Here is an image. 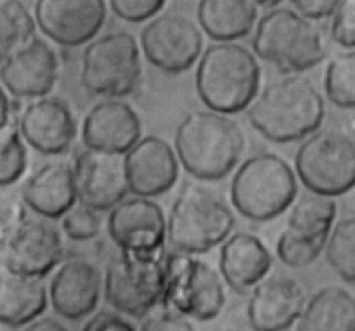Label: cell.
I'll list each match as a JSON object with an SVG mask.
<instances>
[{
  "mask_svg": "<svg viewBox=\"0 0 355 331\" xmlns=\"http://www.w3.org/2000/svg\"><path fill=\"white\" fill-rule=\"evenodd\" d=\"M324 114L321 92L302 76L270 83L248 108L253 128L274 142H293L318 134Z\"/></svg>",
  "mask_w": 355,
  "mask_h": 331,
  "instance_id": "obj_1",
  "label": "cell"
},
{
  "mask_svg": "<svg viewBox=\"0 0 355 331\" xmlns=\"http://www.w3.org/2000/svg\"><path fill=\"white\" fill-rule=\"evenodd\" d=\"M245 149V134L234 120L215 111H194L175 130V153L191 176L218 180L232 172Z\"/></svg>",
  "mask_w": 355,
  "mask_h": 331,
  "instance_id": "obj_2",
  "label": "cell"
},
{
  "mask_svg": "<svg viewBox=\"0 0 355 331\" xmlns=\"http://www.w3.org/2000/svg\"><path fill=\"white\" fill-rule=\"evenodd\" d=\"M262 69L255 54L245 45H210L196 69V90L205 106L220 114H232L255 103Z\"/></svg>",
  "mask_w": 355,
  "mask_h": 331,
  "instance_id": "obj_3",
  "label": "cell"
},
{
  "mask_svg": "<svg viewBox=\"0 0 355 331\" xmlns=\"http://www.w3.org/2000/svg\"><path fill=\"white\" fill-rule=\"evenodd\" d=\"M297 176L290 163L272 153H260L243 162L231 183L236 210L250 221L266 222L293 205Z\"/></svg>",
  "mask_w": 355,
  "mask_h": 331,
  "instance_id": "obj_4",
  "label": "cell"
},
{
  "mask_svg": "<svg viewBox=\"0 0 355 331\" xmlns=\"http://www.w3.org/2000/svg\"><path fill=\"white\" fill-rule=\"evenodd\" d=\"M255 54L284 73H300L324 59L326 45L321 28L295 9L263 14L253 37Z\"/></svg>",
  "mask_w": 355,
  "mask_h": 331,
  "instance_id": "obj_5",
  "label": "cell"
},
{
  "mask_svg": "<svg viewBox=\"0 0 355 331\" xmlns=\"http://www.w3.org/2000/svg\"><path fill=\"white\" fill-rule=\"evenodd\" d=\"M234 228V214L205 187H187L177 196L166 221V239L177 253L198 255L224 245Z\"/></svg>",
  "mask_w": 355,
  "mask_h": 331,
  "instance_id": "obj_6",
  "label": "cell"
},
{
  "mask_svg": "<svg viewBox=\"0 0 355 331\" xmlns=\"http://www.w3.org/2000/svg\"><path fill=\"white\" fill-rule=\"evenodd\" d=\"M162 304L166 312L196 321H211L225 305L224 278L200 257L168 253Z\"/></svg>",
  "mask_w": 355,
  "mask_h": 331,
  "instance_id": "obj_7",
  "label": "cell"
},
{
  "mask_svg": "<svg viewBox=\"0 0 355 331\" xmlns=\"http://www.w3.org/2000/svg\"><path fill=\"white\" fill-rule=\"evenodd\" d=\"M165 281V250L146 257L120 253L106 267L104 297L121 314L142 318L163 300Z\"/></svg>",
  "mask_w": 355,
  "mask_h": 331,
  "instance_id": "obj_8",
  "label": "cell"
},
{
  "mask_svg": "<svg viewBox=\"0 0 355 331\" xmlns=\"http://www.w3.org/2000/svg\"><path fill=\"white\" fill-rule=\"evenodd\" d=\"M141 51L128 31L103 35L87 45L82 56L80 82L90 94L123 97L141 82Z\"/></svg>",
  "mask_w": 355,
  "mask_h": 331,
  "instance_id": "obj_9",
  "label": "cell"
},
{
  "mask_svg": "<svg viewBox=\"0 0 355 331\" xmlns=\"http://www.w3.org/2000/svg\"><path fill=\"white\" fill-rule=\"evenodd\" d=\"M295 167L311 193L342 196L355 186V141L336 130L318 132L302 142Z\"/></svg>",
  "mask_w": 355,
  "mask_h": 331,
  "instance_id": "obj_10",
  "label": "cell"
},
{
  "mask_svg": "<svg viewBox=\"0 0 355 331\" xmlns=\"http://www.w3.org/2000/svg\"><path fill=\"white\" fill-rule=\"evenodd\" d=\"M141 47L151 65L175 75L187 71L203 56V35L189 17L166 12L146 24L141 33Z\"/></svg>",
  "mask_w": 355,
  "mask_h": 331,
  "instance_id": "obj_11",
  "label": "cell"
},
{
  "mask_svg": "<svg viewBox=\"0 0 355 331\" xmlns=\"http://www.w3.org/2000/svg\"><path fill=\"white\" fill-rule=\"evenodd\" d=\"M2 267L12 274L42 280L62 259V239L58 229L44 221L26 219L0 236Z\"/></svg>",
  "mask_w": 355,
  "mask_h": 331,
  "instance_id": "obj_12",
  "label": "cell"
},
{
  "mask_svg": "<svg viewBox=\"0 0 355 331\" xmlns=\"http://www.w3.org/2000/svg\"><path fill=\"white\" fill-rule=\"evenodd\" d=\"M73 172L80 205L96 212L113 210L130 193L127 155L85 149L76 156Z\"/></svg>",
  "mask_w": 355,
  "mask_h": 331,
  "instance_id": "obj_13",
  "label": "cell"
},
{
  "mask_svg": "<svg viewBox=\"0 0 355 331\" xmlns=\"http://www.w3.org/2000/svg\"><path fill=\"white\" fill-rule=\"evenodd\" d=\"M107 231L121 253L146 257L156 255L165 248V214L149 198H130L114 207L107 217Z\"/></svg>",
  "mask_w": 355,
  "mask_h": 331,
  "instance_id": "obj_14",
  "label": "cell"
},
{
  "mask_svg": "<svg viewBox=\"0 0 355 331\" xmlns=\"http://www.w3.org/2000/svg\"><path fill=\"white\" fill-rule=\"evenodd\" d=\"M103 0H38L35 17L45 37L64 47H78L92 40L106 21Z\"/></svg>",
  "mask_w": 355,
  "mask_h": 331,
  "instance_id": "obj_15",
  "label": "cell"
},
{
  "mask_svg": "<svg viewBox=\"0 0 355 331\" xmlns=\"http://www.w3.org/2000/svg\"><path fill=\"white\" fill-rule=\"evenodd\" d=\"M59 61L54 49L35 37L21 49L2 59L3 89L17 99H42L54 89Z\"/></svg>",
  "mask_w": 355,
  "mask_h": 331,
  "instance_id": "obj_16",
  "label": "cell"
},
{
  "mask_svg": "<svg viewBox=\"0 0 355 331\" xmlns=\"http://www.w3.org/2000/svg\"><path fill=\"white\" fill-rule=\"evenodd\" d=\"M142 124L130 104L118 99L97 103L82 124V141L87 149L127 155L141 141Z\"/></svg>",
  "mask_w": 355,
  "mask_h": 331,
  "instance_id": "obj_17",
  "label": "cell"
},
{
  "mask_svg": "<svg viewBox=\"0 0 355 331\" xmlns=\"http://www.w3.org/2000/svg\"><path fill=\"white\" fill-rule=\"evenodd\" d=\"M24 141L42 155H62L76 137V121L68 104L58 97L35 99L21 111Z\"/></svg>",
  "mask_w": 355,
  "mask_h": 331,
  "instance_id": "obj_18",
  "label": "cell"
},
{
  "mask_svg": "<svg viewBox=\"0 0 355 331\" xmlns=\"http://www.w3.org/2000/svg\"><path fill=\"white\" fill-rule=\"evenodd\" d=\"M101 290L103 278L99 269L85 259H69L52 276L49 297L55 314L78 321L96 311Z\"/></svg>",
  "mask_w": 355,
  "mask_h": 331,
  "instance_id": "obj_19",
  "label": "cell"
},
{
  "mask_svg": "<svg viewBox=\"0 0 355 331\" xmlns=\"http://www.w3.org/2000/svg\"><path fill=\"white\" fill-rule=\"evenodd\" d=\"M307 302L295 280L269 278L252 291L246 316L253 331H288L298 323Z\"/></svg>",
  "mask_w": 355,
  "mask_h": 331,
  "instance_id": "obj_20",
  "label": "cell"
},
{
  "mask_svg": "<svg viewBox=\"0 0 355 331\" xmlns=\"http://www.w3.org/2000/svg\"><path fill=\"white\" fill-rule=\"evenodd\" d=\"M130 191L139 198L159 196L179 179V156L162 137L148 135L127 153Z\"/></svg>",
  "mask_w": 355,
  "mask_h": 331,
  "instance_id": "obj_21",
  "label": "cell"
},
{
  "mask_svg": "<svg viewBox=\"0 0 355 331\" xmlns=\"http://www.w3.org/2000/svg\"><path fill=\"white\" fill-rule=\"evenodd\" d=\"M220 274L238 294L255 290L272 267V257L260 238L250 232H236L220 248Z\"/></svg>",
  "mask_w": 355,
  "mask_h": 331,
  "instance_id": "obj_22",
  "label": "cell"
},
{
  "mask_svg": "<svg viewBox=\"0 0 355 331\" xmlns=\"http://www.w3.org/2000/svg\"><path fill=\"white\" fill-rule=\"evenodd\" d=\"M24 205L47 219L64 217L75 208V172L68 163H45L31 173L21 189Z\"/></svg>",
  "mask_w": 355,
  "mask_h": 331,
  "instance_id": "obj_23",
  "label": "cell"
},
{
  "mask_svg": "<svg viewBox=\"0 0 355 331\" xmlns=\"http://www.w3.org/2000/svg\"><path fill=\"white\" fill-rule=\"evenodd\" d=\"M47 309V290L37 278L2 271L0 321L9 328L31 325Z\"/></svg>",
  "mask_w": 355,
  "mask_h": 331,
  "instance_id": "obj_24",
  "label": "cell"
},
{
  "mask_svg": "<svg viewBox=\"0 0 355 331\" xmlns=\"http://www.w3.org/2000/svg\"><path fill=\"white\" fill-rule=\"evenodd\" d=\"M259 7L253 0H201L198 23L205 33L220 44L246 37L253 30Z\"/></svg>",
  "mask_w": 355,
  "mask_h": 331,
  "instance_id": "obj_25",
  "label": "cell"
},
{
  "mask_svg": "<svg viewBox=\"0 0 355 331\" xmlns=\"http://www.w3.org/2000/svg\"><path fill=\"white\" fill-rule=\"evenodd\" d=\"M297 331H355V297L340 287H326L305 305Z\"/></svg>",
  "mask_w": 355,
  "mask_h": 331,
  "instance_id": "obj_26",
  "label": "cell"
},
{
  "mask_svg": "<svg viewBox=\"0 0 355 331\" xmlns=\"http://www.w3.org/2000/svg\"><path fill=\"white\" fill-rule=\"evenodd\" d=\"M336 219V203L331 198L305 194L291 207L286 229L311 239H329Z\"/></svg>",
  "mask_w": 355,
  "mask_h": 331,
  "instance_id": "obj_27",
  "label": "cell"
},
{
  "mask_svg": "<svg viewBox=\"0 0 355 331\" xmlns=\"http://www.w3.org/2000/svg\"><path fill=\"white\" fill-rule=\"evenodd\" d=\"M35 19L19 0H0V56L7 58L35 38Z\"/></svg>",
  "mask_w": 355,
  "mask_h": 331,
  "instance_id": "obj_28",
  "label": "cell"
},
{
  "mask_svg": "<svg viewBox=\"0 0 355 331\" xmlns=\"http://www.w3.org/2000/svg\"><path fill=\"white\" fill-rule=\"evenodd\" d=\"M28 155L19 130V118L0 124V184L2 187L17 183L26 170Z\"/></svg>",
  "mask_w": 355,
  "mask_h": 331,
  "instance_id": "obj_29",
  "label": "cell"
},
{
  "mask_svg": "<svg viewBox=\"0 0 355 331\" xmlns=\"http://www.w3.org/2000/svg\"><path fill=\"white\" fill-rule=\"evenodd\" d=\"M324 89L335 106L355 108V51L342 52L329 61Z\"/></svg>",
  "mask_w": 355,
  "mask_h": 331,
  "instance_id": "obj_30",
  "label": "cell"
},
{
  "mask_svg": "<svg viewBox=\"0 0 355 331\" xmlns=\"http://www.w3.org/2000/svg\"><path fill=\"white\" fill-rule=\"evenodd\" d=\"M326 257L338 276L355 285V215L335 226L326 246Z\"/></svg>",
  "mask_w": 355,
  "mask_h": 331,
  "instance_id": "obj_31",
  "label": "cell"
},
{
  "mask_svg": "<svg viewBox=\"0 0 355 331\" xmlns=\"http://www.w3.org/2000/svg\"><path fill=\"white\" fill-rule=\"evenodd\" d=\"M329 239H311L284 229L277 239V257L288 267H305L318 260Z\"/></svg>",
  "mask_w": 355,
  "mask_h": 331,
  "instance_id": "obj_32",
  "label": "cell"
},
{
  "mask_svg": "<svg viewBox=\"0 0 355 331\" xmlns=\"http://www.w3.org/2000/svg\"><path fill=\"white\" fill-rule=\"evenodd\" d=\"M101 224L103 222L97 212L83 205L71 208L62 217V231L73 241H87V239L96 238L101 231Z\"/></svg>",
  "mask_w": 355,
  "mask_h": 331,
  "instance_id": "obj_33",
  "label": "cell"
},
{
  "mask_svg": "<svg viewBox=\"0 0 355 331\" xmlns=\"http://www.w3.org/2000/svg\"><path fill=\"white\" fill-rule=\"evenodd\" d=\"M333 40L343 47H355V0L338 2L331 21Z\"/></svg>",
  "mask_w": 355,
  "mask_h": 331,
  "instance_id": "obj_34",
  "label": "cell"
},
{
  "mask_svg": "<svg viewBox=\"0 0 355 331\" xmlns=\"http://www.w3.org/2000/svg\"><path fill=\"white\" fill-rule=\"evenodd\" d=\"M110 6L120 19L128 23H142L155 17L163 9L165 2L163 0H113Z\"/></svg>",
  "mask_w": 355,
  "mask_h": 331,
  "instance_id": "obj_35",
  "label": "cell"
},
{
  "mask_svg": "<svg viewBox=\"0 0 355 331\" xmlns=\"http://www.w3.org/2000/svg\"><path fill=\"white\" fill-rule=\"evenodd\" d=\"M141 331H196L193 323L187 318L173 312H163V314L155 316V318L148 319L142 325Z\"/></svg>",
  "mask_w": 355,
  "mask_h": 331,
  "instance_id": "obj_36",
  "label": "cell"
},
{
  "mask_svg": "<svg viewBox=\"0 0 355 331\" xmlns=\"http://www.w3.org/2000/svg\"><path fill=\"white\" fill-rule=\"evenodd\" d=\"M82 331H135L132 323H128L127 319L121 318L120 314H114V312H97L96 316L89 319L83 326Z\"/></svg>",
  "mask_w": 355,
  "mask_h": 331,
  "instance_id": "obj_37",
  "label": "cell"
},
{
  "mask_svg": "<svg viewBox=\"0 0 355 331\" xmlns=\"http://www.w3.org/2000/svg\"><path fill=\"white\" fill-rule=\"evenodd\" d=\"M293 7L297 12L307 19H324V17H333L338 0H295Z\"/></svg>",
  "mask_w": 355,
  "mask_h": 331,
  "instance_id": "obj_38",
  "label": "cell"
},
{
  "mask_svg": "<svg viewBox=\"0 0 355 331\" xmlns=\"http://www.w3.org/2000/svg\"><path fill=\"white\" fill-rule=\"evenodd\" d=\"M26 221L23 205L14 198H2V207H0V224H2V235L12 231L14 228Z\"/></svg>",
  "mask_w": 355,
  "mask_h": 331,
  "instance_id": "obj_39",
  "label": "cell"
},
{
  "mask_svg": "<svg viewBox=\"0 0 355 331\" xmlns=\"http://www.w3.org/2000/svg\"><path fill=\"white\" fill-rule=\"evenodd\" d=\"M23 331H69L66 326H62L61 323L55 321L52 318H42L37 319L35 323L28 325Z\"/></svg>",
  "mask_w": 355,
  "mask_h": 331,
  "instance_id": "obj_40",
  "label": "cell"
},
{
  "mask_svg": "<svg viewBox=\"0 0 355 331\" xmlns=\"http://www.w3.org/2000/svg\"><path fill=\"white\" fill-rule=\"evenodd\" d=\"M229 331H234V330H229Z\"/></svg>",
  "mask_w": 355,
  "mask_h": 331,
  "instance_id": "obj_41",
  "label": "cell"
}]
</instances>
